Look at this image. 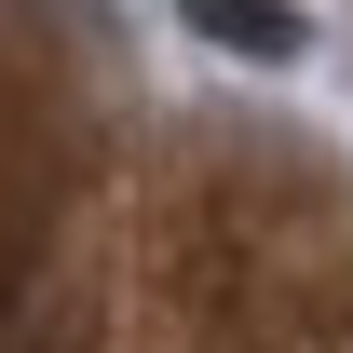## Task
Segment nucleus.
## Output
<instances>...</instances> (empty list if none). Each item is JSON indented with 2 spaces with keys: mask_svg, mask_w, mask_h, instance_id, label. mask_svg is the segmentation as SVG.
I'll return each instance as SVG.
<instances>
[{
  "mask_svg": "<svg viewBox=\"0 0 353 353\" xmlns=\"http://www.w3.org/2000/svg\"><path fill=\"white\" fill-rule=\"evenodd\" d=\"M190 28L231 41V54H285V41H299V28H285V0H190Z\"/></svg>",
  "mask_w": 353,
  "mask_h": 353,
  "instance_id": "1",
  "label": "nucleus"
}]
</instances>
